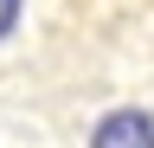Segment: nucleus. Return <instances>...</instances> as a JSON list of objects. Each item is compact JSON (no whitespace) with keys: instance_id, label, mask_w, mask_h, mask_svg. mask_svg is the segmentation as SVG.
<instances>
[{"instance_id":"nucleus-1","label":"nucleus","mask_w":154,"mask_h":148,"mask_svg":"<svg viewBox=\"0 0 154 148\" xmlns=\"http://www.w3.org/2000/svg\"><path fill=\"white\" fill-rule=\"evenodd\" d=\"M90 148H154V116L148 109H109L90 129Z\"/></svg>"},{"instance_id":"nucleus-2","label":"nucleus","mask_w":154,"mask_h":148,"mask_svg":"<svg viewBox=\"0 0 154 148\" xmlns=\"http://www.w3.org/2000/svg\"><path fill=\"white\" fill-rule=\"evenodd\" d=\"M13 26H19V0H0V39H7Z\"/></svg>"}]
</instances>
